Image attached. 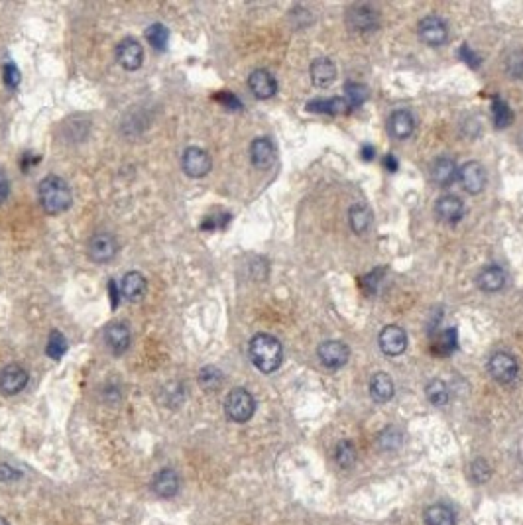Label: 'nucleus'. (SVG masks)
Returning a JSON list of instances; mask_svg holds the SVG:
<instances>
[{
	"mask_svg": "<svg viewBox=\"0 0 523 525\" xmlns=\"http://www.w3.org/2000/svg\"><path fill=\"white\" fill-rule=\"evenodd\" d=\"M248 353H250L252 364L256 366L260 372H276L284 362V346L272 334L260 333L256 336H252Z\"/></svg>",
	"mask_w": 523,
	"mask_h": 525,
	"instance_id": "1",
	"label": "nucleus"
},
{
	"mask_svg": "<svg viewBox=\"0 0 523 525\" xmlns=\"http://www.w3.org/2000/svg\"><path fill=\"white\" fill-rule=\"evenodd\" d=\"M39 203L48 215H59L65 213L71 203H73V195L67 185L65 179H61L58 175H48L39 182L38 187Z\"/></svg>",
	"mask_w": 523,
	"mask_h": 525,
	"instance_id": "2",
	"label": "nucleus"
},
{
	"mask_svg": "<svg viewBox=\"0 0 523 525\" xmlns=\"http://www.w3.org/2000/svg\"><path fill=\"white\" fill-rule=\"evenodd\" d=\"M256 411V401L244 388H234L225 400V413L234 423H246Z\"/></svg>",
	"mask_w": 523,
	"mask_h": 525,
	"instance_id": "3",
	"label": "nucleus"
},
{
	"mask_svg": "<svg viewBox=\"0 0 523 525\" xmlns=\"http://www.w3.org/2000/svg\"><path fill=\"white\" fill-rule=\"evenodd\" d=\"M488 372L500 384H512L519 374V364L510 353H494L488 360Z\"/></svg>",
	"mask_w": 523,
	"mask_h": 525,
	"instance_id": "4",
	"label": "nucleus"
},
{
	"mask_svg": "<svg viewBox=\"0 0 523 525\" xmlns=\"http://www.w3.org/2000/svg\"><path fill=\"white\" fill-rule=\"evenodd\" d=\"M181 165H183V172L187 173L189 177H205L207 173L210 172L213 167V160L207 150L203 148H195L191 146L183 152V158H181Z\"/></svg>",
	"mask_w": 523,
	"mask_h": 525,
	"instance_id": "5",
	"label": "nucleus"
},
{
	"mask_svg": "<svg viewBox=\"0 0 523 525\" xmlns=\"http://www.w3.org/2000/svg\"><path fill=\"white\" fill-rule=\"evenodd\" d=\"M118 254V240L108 232H99L89 240V258L99 264H106Z\"/></svg>",
	"mask_w": 523,
	"mask_h": 525,
	"instance_id": "6",
	"label": "nucleus"
},
{
	"mask_svg": "<svg viewBox=\"0 0 523 525\" xmlns=\"http://www.w3.org/2000/svg\"><path fill=\"white\" fill-rule=\"evenodd\" d=\"M380 24V14L368 4H356L348 10V26L358 34L374 32Z\"/></svg>",
	"mask_w": 523,
	"mask_h": 525,
	"instance_id": "7",
	"label": "nucleus"
},
{
	"mask_svg": "<svg viewBox=\"0 0 523 525\" xmlns=\"http://www.w3.org/2000/svg\"><path fill=\"white\" fill-rule=\"evenodd\" d=\"M417 34L423 44L427 46H443L447 42L448 28L445 24V20L439 16H427L419 22Z\"/></svg>",
	"mask_w": 523,
	"mask_h": 525,
	"instance_id": "8",
	"label": "nucleus"
},
{
	"mask_svg": "<svg viewBox=\"0 0 523 525\" xmlns=\"http://www.w3.org/2000/svg\"><path fill=\"white\" fill-rule=\"evenodd\" d=\"M116 61L124 67L126 71H136L140 69L144 61V48L138 39L126 38L116 46Z\"/></svg>",
	"mask_w": 523,
	"mask_h": 525,
	"instance_id": "9",
	"label": "nucleus"
},
{
	"mask_svg": "<svg viewBox=\"0 0 523 525\" xmlns=\"http://www.w3.org/2000/svg\"><path fill=\"white\" fill-rule=\"evenodd\" d=\"M28 384V372L20 364H8L0 370V392L4 396H16Z\"/></svg>",
	"mask_w": 523,
	"mask_h": 525,
	"instance_id": "10",
	"label": "nucleus"
},
{
	"mask_svg": "<svg viewBox=\"0 0 523 525\" xmlns=\"http://www.w3.org/2000/svg\"><path fill=\"white\" fill-rule=\"evenodd\" d=\"M319 360L323 366L331 368V370H336V368H343L344 364L348 362V346L341 341H327L319 346Z\"/></svg>",
	"mask_w": 523,
	"mask_h": 525,
	"instance_id": "11",
	"label": "nucleus"
},
{
	"mask_svg": "<svg viewBox=\"0 0 523 525\" xmlns=\"http://www.w3.org/2000/svg\"><path fill=\"white\" fill-rule=\"evenodd\" d=\"M380 343L382 353L388 356H400L405 348H408V334L405 331L398 325H388L380 333Z\"/></svg>",
	"mask_w": 523,
	"mask_h": 525,
	"instance_id": "12",
	"label": "nucleus"
},
{
	"mask_svg": "<svg viewBox=\"0 0 523 525\" xmlns=\"http://www.w3.org/2000/svg\"><path fill=\"white\" fill-rule=\"evenodd\" d=\"M248 87L252 91V95L256 99H272V96L277 93V83L274 75L266 71V69H256L250 73V79H248Z\"/></svg>",
	"mask_w": 523,
	"mask_h": 525,
	"instance_id": "13",
	"label": "nucleus"
},
{
	"mask_svg": "<svg viewBox=\"0 0 523 525\" xmlns=\"http://www.w3.org/2000/svg\"><path fill=\"white\" fill-rule=\"evenodd\" d=\"M105 341L106 346L111 348V353L120 356L128 350V346L132 343V334H130V329L126 323H111L106 327Z\"/></svg>",
	"mask_w": 523,
	"mask_h": 525,
	"instance_id": "14",
	"label": "nucleus"
},
{
	"mask_svg": "<svg viewBox=\"0 0 523 525\" xmlns=\"http://www.w3.org/2000/svg\"><path fill=\"white\" fill-rule=\"evenodd\" d=\"M458 179L468 193H480L486 187V170L478 162H466L458 170Z\"/></svg>",
	"mask_w": 523,
	"mask_h": 525,
	"instance_id": "15",
	"label": "nucleus"
},
{
	"mask_svg": "<svg viewBox=\"0 0 523 525\" xmlns=\"http://www.w3.org/2000/svg\"><path fill=\"white\" fill-rule=\"evenodd\" d=\"M435 213H437V217L443 222L457 224L465 217V203L458 199V197H455V195H445V197H441L437 201Z\"/></svg>",
	"mask_w": 523,
	"mask_h": 525,
	"instance_id": "16",
	"label": "nucleus"
},
{
	"mask_svg": "<svg viewBox=\"0 0 523 525\" xmlns=\"http://www.w3.org/2000/svg\"><path fill=\"white\" fill-rule=\"evenodd\" d=\"M179 476L172 468H163L160 470L152 480V490L160 498H172L179 492Z\"/></svg>",
	"mask_w": 523,
	"mask_h": 525,
	"instance_id": "17",
	"label": "nucleus"
},
{
	"mask_svg": "<svg viewBox=\"0 0 523 525\" xmlns=\"http://www.w3.org/2000/svg\"><path fill=\"white\" fill-rule=\"evenodd\" d=\"M431 177H433V182L437 183L439 187H450L458 177L457 163L453 162L450 158L441 156L431 165Z\"/></svg>",
	"mask_w": 523,
	"mask_h": 525,
	"instance_id": "18",
	"label": "nucleus"
},
{
	"mask_svg": "<svg viewBox=\"0 0 523 525\" xmlns=\"http://www.w3.org/2000/svg\"><path fill=\"white\" fill-rule=\"evenodd\" d=\"M250 158L258 170H267L276 160V148L270 138H256L250 146Z\"/></svg>",
	"mask_w": 523,
	"mask_h": 525,
	"instance_id": "19",
	"label": "nucleus"
},
{
	"mask_svg": "<svg viewBox=\"0 0 523 525\" xmlns=\"http://www.w3.org/2000/svg\"><path fill=\"white\" fill-rule=\"evenodd\" d=\"M476 286L486 293H496L505 286V274L500 266H486L476 277Z\"/></svg>",
	"mask_w": 523,
	"mask_h": 525,
	"instance_id": "20",
	"label": "nucleus"
},
{
	"mask_svg": "<svg viewBox=\"0 0 523 525\" xmlns=\"http://www.w3.org/2000/svg\"><path fill=\"white\" fill-rule=\"evenodd\" d=\"M148 282L140 272H128L120 282V296L128 301H140L146 296Z\"/></svg>",
	"mask_w": 523,
	"mask_h": 525,
	"instance_id": "21",
	"label": "nucleus"
},
{
	"mask_svg": "<svg viewBox=\"0 0 523 525\" xmlns=\"http://www.w3.org/2000/svg\"><path fill=\"white\" fill-rule=\"evenodd\" d=\"M309 73H311V79H313V85L324 89L336 79V65L329 58H319L311 63Z\"/></svg>",
	"mask_w": 523,
	"mask_h": 525,
	"instance_id": "22",
	"label": "nucleus"
},
{
	"mask_svg": "<svg viewBox=\"0 0 523 525\" xmlns=\"http://www.w3.org/2000/svg\"><path fill=\"white\" fill-rule=\"evenodd\" d=\"M307 110L319 113V115L336 116L348 113V110H351V105L346 103V99H343V96H336V99H315V101H309Z\"/></svg>",
	"mask_w": 523,
	"mask_h": 525,
	"instance_id": "23",
	"label": "nucleus"
},
{
	"mask_svg": "<svg viewBox=\"0 0 523 525\" xmlns=\"http://www.w3.org/2000/svg\"><path fill=\"white\" fill-rule=\"evenodd\" d=\"M413 130H415V118L409 110H396L390 116V132L393 138L398 140L409 138Z\"/></svg>",
	"mask_w": 523,
	"mask_h": 525,
	"instance_id": "24",
	"label": "nucleus"
},
{
	"mask_svg": "<svg viewBox=\"0 0 523 525\" xmlns=\"http://www.w3.org/2000/svg\"><path fill=\"white\" fill-rule=\"evenodd\" d=\"M370 396L376 403H386L393 398V382L388 374H376L370 380Z\"/></svg>",
	"mask_w": 523,
	"mask_h": 525,
	"instance_id": "25",
	"label": "nucleus"
},
{
	"mask_svg": "<svg viewBox=\"0 0 523 525\" xmlns=\"http://www.w3.org/2000/svg\"><path fill=\"white\" fill-rule=\"evenodd\" d=\"M425 525H455L457 524V516L455 512L445 504H433L425 510L423 514Z\"/></svg>",
	"mask_w": 523,
	"mask_h": 525,
	"instance_id": "26",
	"label": "nucleus"
},
{
	"mask_svg": "<svg viewBox=\"0 0 523 525\" xmlns=\"http://www.w3.org/2000/svg\"><path fill=\"white\" fill-rule=\"evenodd\" d=\"M348 220H351V227L356 234H364V232H368L372 224V210L366 205H354L348 213Z\"/></svg>",
	"mask_w": 523,
	"mask_h": 525,
	"instance_id": "27",
	"label": "nucleus"
},
{
	"mask_svg": "<svg viewBox=\"0 0 523 525\" xmlns=\"http://www.w3.org/2000/svg\"><path fill=\"white\" fill-rule=\"evenodd\" d=\"M356 449H354V445H352L351 441H341L339 445H336V450H334V460H336V464L344 470H348L356 464Z\"/></svg>",
	"mask_w": 523,
	"mask_h": 525,
	"instance_id": "28",
	"label": "nucleus"
},
{
	"mask_svg": "<svg viewBox=\"0 0 523 525\" xmlns=\"http://www.w3.org/2000/svg\"><path fill=\"white\" fill-rule=\"evenodd\" d=\"M425 393H427V400L437 407H443L448 403V388L447 384L441 380H431L425 388Z\"/></svg>",
	"mask_w": 523,
	"mask_h": 525,
	"instance_id": "29",
	"label": "nucleus"
},
{
	"mask_svg": "<svg viewBox=\"0 0 523 525\" xmlns=\"http://www.w3.org/2000/svg\"><path fill=\"white\" fill-rule=\"evenodd\" d=\"M199 384L207 392H217L222 386V374L215 366H205L199 372Z\"/></svg>",
	"mask_w": 523,
	"mask_h": 525,
	"instance_id": "30",
	"label": "nucleus"
},
{
	"mask_svg": "<svg viewBox=\"0 0 523 525\" xmlns=\"http://www.w3.org/2000/svg\"><path fill=\"white\" fill-rule=\"evenodd\" d=\"M146 38L150 42V46L158 51H163L168 48V42H170V30L165 28L163 24H152L148 32H146Z\"/></svg>",
	"mask_w": 523,
	"mask_h": 525,
	"instance_id": "31",
	"label": "nucleus"
},
{
	"mask_svg": "<svg viewBox=\"0 0 523 525\" xmlns=\"http://www.w3.org/2000/svg\"><path fill=\"white\" fill-rule=\"evenodd\" d=\"M492 116H494V122L498 128H505L508 125H512V120H514V115H512L510 106L505 105L500 96H494V103H492Z\"/></svg>",
	"mask_w": 523,
	"mask_h": 525,
	"instance_id": "32",
	"label": "nucleus"
},
{
	"mask_svg": "<svg viewBox=\"0 0 523 525\" xmlns=\"http://www.w3.org/2000/svg\"><path fill=\"white\" fill-rule=\"evenodd\" d=\"M67 350V339L59 331H51L48 339V346H46V354L53 360H59Z\"/></svg>",
	"mask_w": 523,
	"mask_h": 525,
	"instance_id": "33",
	"label": "nucleus"
},
{
	"mask_svg": "<svg viewBox=\"0 0 523 525\" xmlns=\"http://www.w3.org/2000/svg\"><path fill=\"white\" fill-rule=\"evenodd\" d=\"M344 91H346V103L351 106L364 105V101L368 96V89L360 83H346Z\"/></svg>",
	"mask_w": 523,
	"mask_h": 525,
	"instance_id": "34",
	"label": "nucleus"
},
{
	"mask_svg": "<svg viewBox=\"0 0 523 525\" xmlns=\"http://www.w3.org/2000/svg\"><path fill=\"white\" fill-rule=\"evenodd\" d=\"M378 443H380L382 449H398L401 443V433L396 427H388L386 431H382L380 437H378Z\"/></svg>",
	"mask_w": 523,
	"mask_h": 525,
	"instance_id": "35",
	"label": "nucleus"
},
{
	"mask_svg": "<svg viewBox=\"0 0 523 525\" xmlns=\"http://www.w3.org/2000/svg\"><path fill=\"white\" fill-rule=\"evenodd\" d=\"M470 476H472L474 482L482 484V482H486L488 478L492 476V468H490V464L484 459H476L472 462V467H470Z\"/></svg>",
	"mask_w": 523,
	"mask_h": 525,
	"instance_id": "36",
	"label": "nucleus"
},
{
	"mask_svg": "<svg viewBox=\"0 0 523 525\" xmlns=\"http://www.w3.org/2000/svg\"><path fill=\"white\" fill-rule=\"evenodd\" d=\"M2 77H4L6 87H10V89H16L20 85V79H22L20 69L14 63H6V65L2 67Z\"/></svg>",
	"mask_w": 523,
	"mask_h": 525,
	"instance_id": "37",
	"label": "nucleus"
},
{
	"mask_svg": "<svg viewBox=\"0 0 523 525\" xmlns=\"http://www.w3.org/2000/svg\"><path fill=\"white\" fill-rule=\"evenodd\" d=\"M505 69L510 71V75H514V77H522L523 75V53H522V51H514V53H512V56L508 58Z\"/></svg>",
	"mask_w": 523,
	"mask_h": 525,
	"instance_id": "38",
	"label": "nucleus"
},
{
	"mask_svg": "<svg viewBox=\"0 0 523 525\" xmlns=\"http://www.w3.org/2000/svg\"><path fill=\"white\" fill-rule=\"evenodd\" d=\"M457 331H455V329H447L445 334H443V341L439 343V346H441V353L443 354H450L457 348Z\"/></svg>",
	"mask_w": 523,
	"mask_h": 525,
	"instance_id": "39",
	"label": "nucleus"
},
{
	"mask_svg": "<svg viewBox=\"0 0 523 525\" xmlns=\"http://www.w3.org/2000/svg\"><path fill=\"white\" fill-rule=\"evenodd\" d=\"M458 56H460V59H465L466 63H468L470 67L480 65V59H478V56H476V53H472L468 46H462V48H460V51H458Z\"/></svg>",
	"mask_w": 523,
	"mask_h": 525,
	"instance_id": "40",
	"label": "nucleus"
},
{
	"mask_svg": "<svg viewBox=\"0 0 523 525\" xmlns=\"http://www.w3.org/2000/svg\"><path fill=\"white\" fill-rule=\"evenodd\" d=\"M217 101L225 103L229 108H242V103L234 95H230V93H217Z\"/></svg>",
	"mask_w": 523,
	"mask_h": 525,
	"instance_id": "41",
	"label": "nucleus"
},
{
	"mask_svg": "<svg viewBox=\"0 0 523 525\" xmlns=\"http://www.w3.org/2000/svg\"><path fill=\"white\" fill-rule=\"evenodd\" d=\"M14 478H18V472L10 467V464L2 462V464H0V482H10V480H14Z\"/></svg>",
	"mask_w": 523,
	"mask_h": 525,
	"instance_id": "42",
	"label": "nucleus"
},
{
	"mask_svg": "<svg viewBox=\"0 0 523 525\" xmlns=\"http://www.w3.org/2000/svg\"><path fill=\"white\" fill-rule=\"evenodd\" d=\"M8 193H10L8 177L4 175V172H0V205H2L4 201L8 199Z\"/></svg>",
	"mask_w": 523,
	"mask_h": 525,
	"instance_id": "43",
	"label": "nucleus"
},
{
	"mask_svg": "<svg viewBox=\"0 0 523 525\" xmlns=\"http://www.w3.org/2000/svg\"><path fill=\"white\" fill-rule=\"evenodd\" d=\"M384 165H386L388 172H398V160H396L391 153H388V156L384 158Z\"/></svg>",
	"mask_w": 523,
	"mask_h": 525,
	"instance_id": "44",
	"label": "nucleus"
},
{
	"mask_svg": "<svg viewBox=\"0 0 523 525\" xmlns=\"http://www.w3.org/2000/svg\"><path fill=\"white\" fill-rule=\"evenodd\" d=\"M372 156H374V148L372 146H364L362 148V158L364 160H372Z\"/></svg>",
	"mask_w": 523,
	"mask_h": 525,
	"instance_id": "45",
	"label": "nucleus"
},
{
	"mask_svg": "<svg viewBox=\"0 0 523 525\" xmlns=\"http://www.w3.org/2000/svg\"><path fill=\"white\" fill-rule=\"evenodd\" d=\"M0 525H10V524L4 519V517H0Z\"/></svg>",
	"mask_w": 523,
	"mask_h": 525,
	"instance_id": "46",
	"label": "nucleus"
}]
</instances>
